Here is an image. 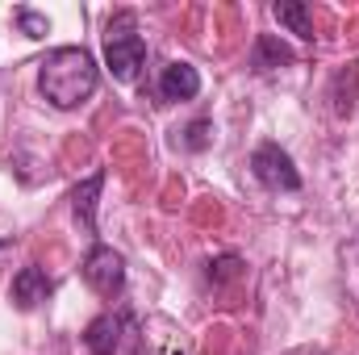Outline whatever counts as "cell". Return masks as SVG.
<instances>
[{
    "label": "cell",
    "mask_w": 359,
    "mask_h": 355,
    "mask_svg": "<svg viewBox=\"0 0 359 355\" xmlns=\"http://www.w3.org/2000/svg\"><path fill=\"white\" fill-rule=\"evenodd\" d=\"M205 130H209L205 121H196V126H188V138H184V142H188L192 151H201V147H205Z\"/></svg>",
    "instance_id": "4fadbf2b"
},
{
    "label": "cell",
    "mask_w": 359,
    "mask_h": 355,
    "mask_svg": "<svg viewBox=\"0 0 359 355\" xmlns=\"http://www.w3.org/2000/svg\"><path fill=\"white\" fill-rule=\"evenodd\" d=\"M84 343H88L92 355H142V330H138L134 314L109 309V314L88 322Z\"/></svg>",
    "instance_id": "3957f363"
},
{
    "label": "cell",
    "mask_w": 359,
    "mask_h": 355,
    "mask_svg": "<svg viewBox=\"0 0 359 355\" xmlns=\"http://www.w3.org/2000/svg\"><path fill=\"white\" fill-rule=\"evenodd\" d=\"M100 188H104V172H92L84 184H76L72 188V209H76V222L96 234V196H100Z\"/></svg>",
    "instance_id": "ba28073f"
},
{
    "label": "cell",
    "mask_w": 359,
    "mask_h": 355,
    "mask_svg": "<svg viewBox=\"0 0 359 355\" xmlns=\"http://www.w3.org/2000/svg\"><path fill=\"white\" fill-rule=\"evenodd\" d=\"M50 293H55V284H50V276L42 267L29 264L13 276V301H17V309H38L42 301H50Z\"/></svg>",
    "instance_id": "8992f818"
},
{
    "label": "cell",
    "mask_w": 359,
    "mask_h": 355,
    "mask_svg": "<svg viewBox=\"0 0 359 355\" xmlns=\"http://www.w3.org/2000/svg\"><path fill=\"white\" fill-rule=\"evenodd\" d=\"M251 176L271 192H297L301 188V172L292 168V155L280 151L276 142H259L251 151Z\"/></svg>",
    "instance_id": "277c9868"
},
{
    "label": "cell",
    "mask_w": 359,
    "mask_h": 355,
    "mask_svg": "<svg viewBox=\"0 0 359 355\" xmlns=\"http://www.w3.org/2000/svg\"><path fill=\"white\" fill-rule=\"evenodd\" d=\"M288 63H292V51H288L280 38H271V34H259V38H255V51H251V67H255V72L288 67Z\"/></svg>",
    "instance_id": "9c48e42d"
},
{
    "label": "cell",
    "mask_w": 359,
    "mask_h": 355,
    "mask_svg": "<svg viewBox=\"0 0 359 355\" xmlns=\"http://www.w3.org/2000/svg\"><path fill=\"white\" fill-rule=\"evenodd\" d=\"M96 84H100V72L84 46H59L42 59L38 88L55 109H80L84 100H92Z\"/></svg>",
    "instance_id": "6da1fadb"
},
{
    "label": "cell",
    "mask_w": 359,
    "mask_h": 355,
    "mask_svg": "<svg viewBox=\"0 0 359 355\" xmlns=\"http://www.w3.org/2000/svg\"><path fill=\"white\" fill-rule=\"evenodd\" d=\"M196 92H201V76H196L192 63L176 59V63L163 67V76H159V96L163 100H192Z\"/></svg>",
    "instance_id": "52a82bcc"
},
{
    "label": "cell",
    "mask_w": 359,
    "mask_h": 355,
    "mask_svg": "<svg viewBox=\"0 0 359 355\" xmlns=\"http://www.w3.org/2000/svg\"><path fill=\"white\" fill-rule=\"evenodd\" d=\"M84 280H88V288H96L100 297H117L126 288V260L113 247L96 243L88 251V260H84Z\"/></svg>",
    "instance_id": "5b68a950"
},
{
    "label": "cell",
    "mask_w": 359,
    "mask_h": 355,
    "mask_svg": "<svg viewBox=\"0 0 359 355\" xmlns=\"http://www.w3.org/2000/svg\"><path fill=\"white\" fill-rule=\"evenodd\" d=\"M17 21L29 29V38H42V34H46V17H38V13H29V8H21V13H17Z\"/></svg>",
    "instance_id": "7c38bea8"
},
{
    "label": "cell",
    "mask_w": 359,
    "mask_h": 355,
    "mask_svg": "<svg viewBox=\"0 0 359 355\" xmlns=\"http://www.w3.org/2000/svg\"><path fill=\"white\" fill-rule=\"evenodd\" d=\"M234 276H243V260H238V255L209 260V280H213V284H226V280H234Z\"/></svg>",
    "instance_id": "8fae6325"
},
{
    "label": "cell",
    "mask_w": 359,
    "mask_h": 355,
    "mask_svg": "<svg viewBox=\"0 0 359 355\" xmlns=\"http://www.w3.org/2000/svg\"><path fill=\"white\" fill-rule=\"evenodd\" d=\"M0 247H4V243H0Z\"/></svg>",
    "instance_id": "5bb4252c"
},
{
    "label": "cell",
    "mask_w": 359,
    "mask_h": 355,
    "mask_svg": "<svg viewBox=\"0 0 359 355\" xmlns=\"http://www.w3.org/2000/svg\"><path fill=\"white\" fill-rule=\"evenodd\" d=\"M271 17H276L280 25H288L297 38L313 42V17H309V8H305L301 0H280V4H271Z\"/></svg>",
    "instance_id": "30bf717a"
},
{
    "label": "cell",
    "mask_w": 359,
    "mask_h": 355,
    "mask_svg": "<svg viewBox=\"0 0 359 355\" xmlns=\"http://www.w3.org/2000/svg\"><path fill=\"white\" fill-rule=\"evenodd\" d=\"M104 63H109L113 80H121V84L138 80V72H142V63H147V42H142V34H138L134 13H117V17L104 25Z\"/></svg>",
    "instance_id": "7a4b0ae2"
}]
</instances>
